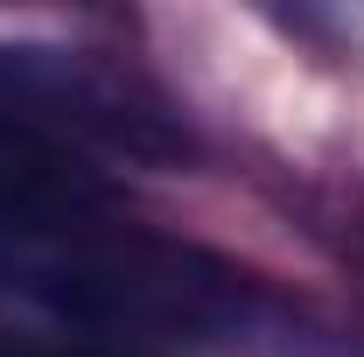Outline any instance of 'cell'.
<instances>
[{"label": "cell", "instance_id": "cell-2", "mask_svg": "<svg viewBox=\"0 0 364 357\" xmlns=\"http://www.w3.org/2000/svg\"><path fill=\"white\" fill-rule=\"evenodd\" d=\"M0 357H127V351H91V343H36V336H7V329H0Z\"/></svg>", "mask_w": 364, "mask_h": 357}, {"label": "cell", "instance_id": "cell-1", "mask_svg": "<svg viewBox=\"0 0 364 357\" xmlns=\"http://www.w3.org/2000/svg\"><path fill=\"white\" fill-rule=\"evenodd\" d=\"M0 302L127 343L294 357L301 309L210 245L119 218L112 196L0 203Z\"/></svg>", "mask_w": 364, "mask_h": 357}]
</instances>
